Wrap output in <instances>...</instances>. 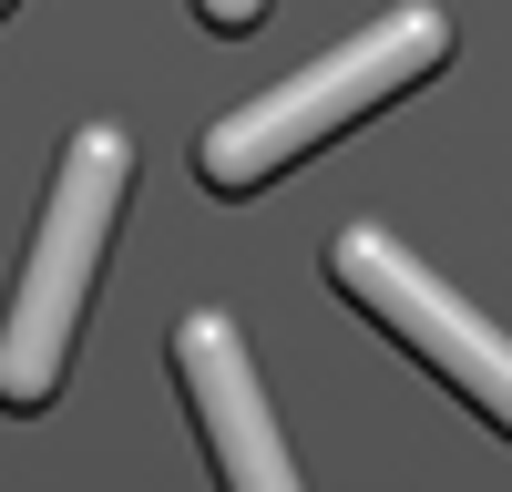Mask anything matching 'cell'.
<instances>
[{
    "instance_id": "4",
    "label": "cell",
    "mask_w": 512,
    "mask_h": 492,
    "mask_svg": "<svg viewBox=\"0 0 512 492\" xmlns=\"http://www.w3.org/2000/svg\"><path fill=\"white\" fill-rule=\"evenodd\" d=\"M175 380H185V410H195L205 451H216L226 492H308L287 431H277V410H267V390H256V359H246V339L216 308H195L175 328Z\"/></svg>"
},
{
    "instance_id": "2",
    "label": "cell",
    "mask_w": 512,
    "mask_h": 492,
    "mask_svg": "<svg viewBox=\"0 0 512 492\" xmlns=\"http://www.w3.org/2000/svg\"><path fill=\"white\" fill-rule=\"evenodd\" d=\"M123 185H134V144L113 123H82L62 144V175L41 195V236L21 257L11 287V318H0V410H41L62 390V359H72V328L93 308V277H103V246L123 216Z\"/></svg>"
},
{
    "instance_id": "5",
    "label": "cell",
    "mask_w": 512,
    "mask_h": 492,
    "mask_svg": "<svg viewBox=\"0 0 512 492\" xmlns=\"http://www.w3.org/2000/svg\"><path fill=\"white\" fill-rule=\"evenodd\" d=\"M195 11H205V31H256L267 0H195Z\"/></svg>"
},
{
    "instance_id": "6",
    "label": "cell",
    "mask_w": 512,
    "mask_h": 492,
    "mask_svg": "<svg viewBox=\"0 0 512 492\" xmlns=\"http://www.w3.org/2000/svg\"><path fill=\"white\" fill-rule=\"evenodd\" d=\"M0 11H11V0H0Z\"/></svg>"
},
{
    "instance_id": "1",
    "label": "cell",
    "mask_w": 512,
    "mask_h": 492,
    "mask_svg": "<svg viewBox=\"0 0 512 492\" xmlns=\"http://www.w3.org/2000/svg\"><path fill=\"white\" fill-rule=\"evenodd\" d=\"M441 52H451V11L400 0V11L369 21L359 41H338V52H318L308 72H287L256 103H236L226 123H205V134H195V175L216 195H256L267 175L308 164L328 134H349L359 113H379L390 93H410V82H431Z\"/></svg>"
},
{
    "instance_id": "3",
    "label": "cell",
    "mask_w": 512,
    "mask_h": 492,
    "mask_svg": "<svg viewBox=\"0 0 512 492\" xmlns=\"http://www.w3.org/2000/svg\"><path fill=\"white\" fill-rule=\"evenodd\" d=\"M328 287H338L349 308H369L400 349H420V359H431L441 380H451V390L512 441V339H502L492 318L461 308L451 287L410 257V246H390L379 226H349V236L328 246Z\"/></svg>"
}]
</instances>
